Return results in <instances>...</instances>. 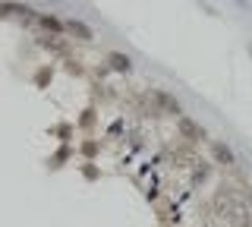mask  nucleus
<instances>
[{
	"instance_id": "obj_1",
	"label": "nucleus",
	"mask_w": 252,
	"mask_h": 227,
	"mask_svg": "<svg viewBox=\"0 0 252 227\" xmlns=\"http://www.w3.org/2000/svg\"><path fill=\"white\" fill-rule=\"evenodd\" d=\"M211 205H215V215L224 218V221H240V218L246 215V205H243V199L236 195L233 186H227V183L215 193V202H211Z\"/></svg>"
},
{
	"instance_id": "obj_2",
	"label": "nucleus",
	"mask_w": 252,
	"mask_h": 227,
	"mask_svg": "<svg viewBox=\"0 0 252 227\" xmlns=\"http://www.w3.org/2000/svg\"><path fill=\"white\" fill-rule=\"evenodd\" d=\"M177 132L180 139H186L189 145H199V142H208V130L202 127V123H195L192 117H177Z\"/></svg>"
},
{
	"instance_id": "obj_3",
	"label": "nucleus",
	"mask_w": 252,
	"mask_h": 227,
	"mask_svg": "<svg viewBox=\"0 0 252 227\" xmlns=\"http://www.w3.org/2000/svg\"><path fill=\"white\" fill-rule=\"evenodd\" d=\"M152 98H155V111L158 114H170V117H183V104L170 95L167 89H152Z\"/></svg>"
},
{
	"instance_id": "obj_4",
	"label": "nucleus",
	"mask_w": 252,
	"mask_h": 227,
	"mask_svg": "<svg viewBox=\"0 0 252 227\" xmlns=\"http://www.w3.org/2000/svg\"><path fill=\"white\" fill-rule=\"evenodd\" d=\"M211 158H215L218 164H224V167H236L233 148L227 145V142H220V139H215V142H211Z\"/></svg>"
},
{
	"instance_id": "obj_5",
	"label": "nucleus",
	"mask_w": 252,
	"mask_h": 227,
	"mask_svg": "<svg viewBox=\"0 0 252 227\" xmlns=\"http://www.w3.org/2000/svg\"><path fill=\"white\" fill-rule=\"evenodd\" d=\"M66 32L73 38H79V41H94V29L85 26L82 19H66Z\"/></svg>"
},
{
	"instance_id": "obj_6",
	"label": "nucleus",
	"mask_w": 252,
	"mask_h": 227,
	"mask_svg": "<svg viewBox=\"0 0 252 227\" xmlns=\"http://www.w3.org/2000/svg\"><path fill=\"white\" fill-rule=\"evenodd\" d=\"M107 66L110 69H114V73H129V69H132V60H129V54H120V51H110L107 54Z\"/></svg>"
},
{
	"instance_id": "obj_7",
	"label": "nucleus",
	"mask_w": 252,
	"mask_h": 227,
	"mask_svg": "<svg viewBox=\"0 0 252 227\" xmlns=\"http://www.w3.org/2000/svg\"><path fill=\"white\" fill-rule=\"evenodd\" d=\"M38 26L44 29V32H51V35H60V32H66V22H60L54 13H38Z\"/></svg>"
},
{
	"instance_id": "obj_8",
	"label": "nucleus",
	"mask_w": 252,
	"mask_h": 227,
	"mask_svg": "<svg viewBox=\"0 0 252 227\" xmlns=\"http://www.w3.org/2000/svg\"><path fill=\"white\" fill-rule=\"evenodd\" d=\"M208 174H211V164L199 161V167L192 170V183H205V180H208Z\"/></svg>"
},
{
	"instance_id": "obj_9",
	"label": "nucleus",
	"mask_w": 252,
	"mask_h": 227,
	"mask_svg": "<svg viewBox=\"0 0 252 227\" xmlns=\"http://www.w3.org/2000/svg\"><path fill=\"white\" fill-rule=\"evenodd\" d=\"M41 48H47V51H54V54H66V48H63L60 41H54L51 35H47V38H41Z\"/></svg>"
},
{
	"instance_id": "obj_10",
	"label": "nucleus",
	"mask_w": 252,
	"mask_h": 227,
	"mask_svg": "<svg viewBox=\"0 0 252 227\" xmlns=\"http://www.w3.org/2000/svg\"><path fill=\"white\" fill-rule=\"evenodd\" d=\"M94 152H98V145H94V142H85L82 145V155H94Z\"/></svg>"
},
{
	"instance_id": "obj_11",
	"label": "nucleus",
	"mask_w": 252,
	"mask_h": 227,
	"mask_svg": "<svg viewBox=\"0 0 252 227\" xmlns=\"http://www.w3.org/2000/svg\"><path fill=\"white\" fill-rule=\"evenodd\" d=\"M3 16H10V3H6V0H0V19Z\"/></svg>"
},
{
	"instance_id": "obj_12",
	"label": "nucleus",
	"mask_w": 252,
	"mask_h": 227,
	"mask_svg": "<svg viewBox=\"0 0 252 227\" xmlns=\"http://www.w3.org/2000/svg\"><path fill=\"white\" fill-rule=\"evenodd\" d=\"M92 114H94V111H85V117H82V127H92V120H94Z\"/></svg>"
},
{
	"instance_id": "obj_13",
	"label": "nucleus",
	"mask_w": 252,
	"mask_h": 227,
	"mask_svg": "<svg viewBox=\"0 0 252 227\" xmlns=\"http://www.w3.org/2000/svg\"><path fill=\"white\" fill-rule=\"evenodd\" d=\"M249 221H252V215H249Z\"/></svg>"
}]
</instances>
